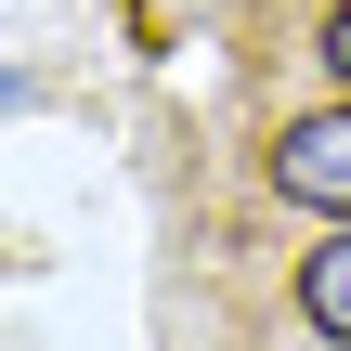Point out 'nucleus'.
<instances>
[{"label":"nucleus","instance_id":"f257e3e1","mask_svg":"<svg viewBox=\"0 0 351 351\" xmlns=\"http://www.w3.org/2000/svg\"><path fill=\"white\" fill-rule=\"evenodd\" d=\"M274 195H287V208H326V221L351 234V104L274 130Z\"/></svg>","mask_w":351,"mask_h":351},{"label":"nucleus","instance_id":"f03ea898","mask_svg":"<svg viewBox=\"0 0 351 351\" xmlns=\"http://www.w3.org/2000/svg\"><path fill=\"white\" fill-rule=\"evenodd\" d=\"M300 313H313V339L351 351V234H326V247L300 261Z\"/></svg>","mask_w":351,"mask_h":351},{"label":"nucleus","instance_id":"7ed1b4c3","mask_svg":"<svg viewBox=\"0 0 351 351\" xmlns=\"http://www.w3.org/2000/svg\"><path fill=\"white\" fill-rule=\"evenodd\" d=\"M326 65H339V78H351V0H339V13H326Z\"/></svg>","mask_w":351,"mask_h":351}]
</instances>
